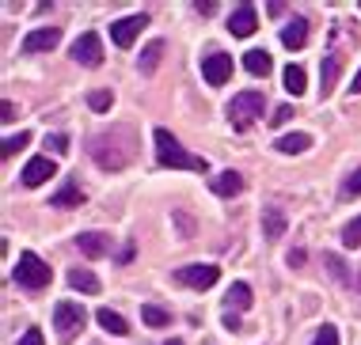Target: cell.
I'll return each mask as SVG.
<instances>
[{
    "label": "cell",
    "instance_id": "obj_1",
    "mask_svg": "<svg viewBox=\"0 0 361 345\" xmlns=\"http://www.w3.org/2000/svg\"><path fill=\"white\" fill-rule=\"evenodd\" d=\"M87 152H92V160L99 163L103 171H122V167L137 156V137H133L130 125H111V133L92 137Z\"/></svg>",
    "mask_w": 361,
    "mask_h": 345
},
{
    "label": "cell",
    "instance_id": "obj_2",
    "mask_svg": "<svg viewBox=\"0 0 361 345\" xmlns=\"http://www.w3.org/2000/svg\"><path fill=\"white\" fill-rule=\"evenodd\" d=\"M156 160H160V167H183V171H198V175L209 171L206 156L187 152L168 130H156Z\"/></svg>",
    "mask_w": 361,
    "mask_h": 345
},
{
    "label": "cell",
    "instance_id": "obj_3",
    "mask_svg": "<svg viewBox=\"0 0 361 345\" xmlns=\"http://www.w3.org/2000/svg\"><path fill=\"white\" fill-rule=\"evenodd\" d=\"M262 106H267L262 92H240V95L228 103V122H232V130H247V125L262 114Z\"/></svg>",
    "mask_w": 361,
    "mask_h": 345
},
{
    "label": "cell",
    "instance_id": "obj_4",
    "mask_svg": "<svg viewBox=\"0 0 361 345\" xmlns=\"http://www.w3.org/2000/svg\"><path fill=\"white\" fill-rule=\"evenodd\" d=\"M16 284H23V289H46L50 284V265L38 258V254L23 251L16 262Z\"/></svg>",
    "mask_w": 361,
    "mask_h": 345
},
{
    "label": "cell",
    "instance_id": "obj_5",
    "mask_svg": "<svg viewBox=\"0 0 361 345\" xmlns=\"http://www.w3.org/2000/svg\"><path fill=\"white\" fill-rule=\"evenodd\" d=\"M84 319H87V315H84L80 303H69V300H65V303H57V308H54V327H57V338H61V341H73L76 334H80Z\"/></svg>",
    "mask_w": 361,
    "mask_h": 345
},
{
    "label": "cell",
    "instance_id": "obj_6",
    "mask_svg": "<svg viewBox=\"0 0 361 345\" xmlns=\"http://www.w3.org/2000/svg\"><path fill=\"white\" fill-rule=\"evenodd\" d=\"M183 284H190V289H213L221 277V270L217 265H209V262H194V265H179V273H175Z\"/></svg>",
    "mask_w": 361,
    "mask_h": 345
},
{
    "label": "cell",
    "instance_id": "obj_7",
    "mask_svg": "<svg viewBox=\"0 0 361 345\" xmlns=\"http://www.w3.org/2000/svg\"><path fill=\"white\" fill-rule=\"evenodd\" d=\"M145 27H149V15H122V19H114L111 23V42L114 46H133V38H137Z\"/></svg>",
    "mask_w": 361,
    "mask_h": 345
},
{
    "label": "cell",
    "instance_id": "obj_8",
    "mask_svg": "<svg viewBox=\"0 0 361 345\" xmlns=\"http://www.w3.org/2000/svg\"><path fill=\"white\" fill-rule=\"evenodd\" d=\"M202 76H206V84L209 87H221V84H228V76H232V57L228 54H206L202 57Z\"/></svg>",
    "mask_w": 361,
    "mask_h": 345
},
{
    "label": "cell",
    "instance_id": "obj_9",
    "mask_svg": "<svg viewBox=\"0 0 361 345\" xmlns=\"http://www.w3.org/2000/svg\"><path fill=\"white\" fill-rule=\"evenodd\" d=\"M73 61L76 65H87V68H95V65H103V42H99V34H80L73 42Z\"/></svg>",
    "mask_w": 361,
    "mask_h": 345
},
{
    "label": "cell",
    "instance_id": "obj_10",
    "mask_svg": "<svg viewBox=\"0 0 361 345\" xmlns=\"http://www.w3.org/2000/svg\"><path fill=\"white\" fill-rule=\"evenodd\" d=\"M255 27H259L255 4H240L236 12L228 15V31L236 34V38H247V34H255Z\"/></svg>",
    "mask_w": 361,
    "mask_h": 345
},
{
    "label": "cell",
    "instance_id": "obj_11",
    "mask_svg": "<svg viewBox=\"0 0 361 345\" xmlns=\"http://www.w3.org/2000/svg\"><path fill=\"white\" fill-rule=\"evenodd\" d=\"M57 42H61V31H57V27H38V31H31L23 38V54H42V49H54Z\"/></svg>",
    "mask_w": 361,
    "mask_h": 345
},
{
    "label": "cell",
    "instance_id": "obj_12",
    "mask_svg": "<svg viewBox=\"0 0 361 345\" xmlns=\"http://www.w3.org/2000/svg\"><path fill=\"white\" fill-rule=\"evenodd\" d=\"M50 175H57L54 160H50V156H35V160L23 167V186H42Z\"/></svg>",
    "mask_w": 361,
    "mask_h": 345
},
{
    "label": "cell",
    "instance_id": "obj_13",
    "mask_svg": "<svg viewBox=\"0 0 361 345\" xmlns=\"http://www.w3.org/2000/svg\"><path fill=\"white\" fill-rule=\"evenodd\" d=\"M76 246H80V254H87V258H103V254H111V235L84 232V235H76Z\"/></svg>",
    "mask_w": 361,
    "mask_h": 345
},
{
    "label": "cell",
    "instance_id": "obj_14",
    "mask_svg": "<svg viewBox=\"0 0 361 345\" xmlns=\"http://www.w3.org/2000/svg\"><path fill=\"white\" fill-rule=\"evenodd\" d=\"M281 42H286L289 49H300L308 42V19L305 15H293L286 27H281Z\"/></svg>",
    "mask_w": 361,
    "mask_h": 345
},
{
    "label": "cell",
    "instance_id": "obj_15",
    "mask_svg": "<svg viewBox=\"0 0 361 345\" xmlns=\"http://www.w3.org/2000/svg\"><path fill=\"white\" fill-rule=\"evenodd\" d=\"M262 235H267V239H281V235H286V216H281L278 205H267V209H262Z\"/></svg>",
    "mask_w": 361,
    "mask_h": 345
},
{
    "label": "cell",
    "instance_id": "obj_16",
    "mask_svg": "<svg viewBox=\"0 0 361 345\" xmlns=\"http://www.w3.org/2000/svg\"><path fill=\"white\" fill-rule=\"evenodd\" d=\"M274 148L281 156H300V152H308V148H312V137L308 133H286V137H278Z\"/></svg>",
    "mask_w": 361,
    "mask_h": 345
},
{
    "label": "cell",
    "instance_id": "obj_17",
    "mask_svg": "<svg viewBox=\"0 0 361 345\" xmlns=\"http://www.w3.org/2000/svg\"><path fill=\"white\" fill-rule=\"evenodd\" d=\"M243 68H247L251 76H267L270 68H274V61H270L267 49H247V54H243Z\"/></svg>",
    "mask_w": 361,
    "mask_h": 345
},
{
    "label": "cell",
    "instance_id": "obj_18",
    "mask_svg": "<svg viewBox=\"0 0 361 345\" xmlns=\"http://www.w3.org/2000/svg\"><path fill=\"white\" fill-rule=\"evenodd\" d=\"M338 68H343V61H338V54H327L324 57V68H319V87H324V99L335 92V84H338Z\"/></svg>",
    "mask_w": 361,
    "mask_h": 345
},
{
    "label": "cell",
    "instance_id": "obj_19",
    "mask_svg": "<svg viewBox=\"0 0 361 345\" xmlns=\"http://www.w3.org/2000/svg\"><path fill=\"white\" fill-rule=\"evenodd\" d=\"M240 190H243V175L240 171H221L217 179H213V194H221V197H232Z\"/></svg>",
    "mask_w": 361,
    "mask_h": 345
},
{
    "label": "cell",
    "instance_id": "obj_20",
    "mask_svg": "<svg viewBox=\"0 0 361 345\" xmlns=\"http://www.w3.org/2000/svg\"><path fill=\"white\" fill-rule=\"evenodd\" d=\"M50 205H57V209H76V205H84V190H80L76 182H65L61 190L54 194Z\"/></svg>",
    "mask_w": 361,
    "mask_h": 345
},
{
    "label": "cell",
    "instance_id": "obj_21",
    "mask_svg": "<svg viewBox=\"0 0 361 345\" xmlns=\"http://www.w3.org/2000/svg\"><path fill=\"white\" fill-rule=\"evenodd\" d=\"M95 319H99V327L106 334H118V338H122V334H130V322H126L118 311H111V308H99V311H95Z\"/></svg>",
    "mask_w": 361,
    "mask_h": 345
},
{
    "label": "cell",
    "instance_id": "obj_22",
    "mask_svg": "<svg viewBox=\"0 0 361 345\" xmlns=\"http://www.w3.org/2000/svg\"><path fill=\"white\" fill-rule=\"evenodd\" d=\"M69 284H73L76 292H87V296L99 292V277H95L92 270H73V273H69Z\"/></svg>",
    "mask_w": 361,
    "mask_h": 345
},
{
    "label": "cell",
    "instance_id": "obj_23",
    "mask_svg": "<svg viewBox=\"0 0 361 345\" xmlns=\"http://www.w3.org/2000/svg\"><path fill=\"white\" fill-rule=\"evenodd\" d=\"M141 322H145V327H152V330H164V327H171V315L164 308H156V303H145V308H141Z\"/></svg>",
    "mask_w": 361,
    "mask_h": 345
},
{
    "label": "cell",
    "instance_id": "obj_24",
    "mask_svg": "<svg viewBox=\"0 0 361 345\" xmlns=\"http://www.w3.org/2000/svg\"><path fill=\"white\" fill-rule=\"evenodd\" d=\"M160 57H164V42L156 38V42H149V46L141 49V73H145V76H152V73H156V65H160Z\"/></svg>",
    "mask_w": 361,
    "mask_h": 345
},
{
    "label": "cell",
    "instance_id": "obj_25",
    "mask_svg": "<svg viewBox=\"0 0 361 345\" xmlns=\"http://www.w3.org/2000/svg\"><path fill=\"white\" fill-rule=\"evenodd\" d=\"M236 308V311H247L251 308V284H243V281H236L228 289V311Z\"/></svg>",
    "mask_w": 361,
    "mask_h": 345
},
{
    "label": "cell",
    "instance_id": "obj_26",
    "mask_svg": "<svg viewBox=\"0 0 361 345\" xmlns=\"http://www.w3.org/2000/svg\"><path fill=\"white\" fill-rule=\"evenodd\" d=\"M305 68H300V65H289L286 68V92L289 95H305Z\"/></svg>",
    "mask_w": 361,
    "mask_h": 345
},
{
    "label": "cell",
    "instance_id": "obj_27",
    "mask_svg": "<svg viewBox=\"0 0 361 345\" xmlns=\"http://www.w3.org/2000/svg\"><path fill=\"white\" fill-rule=\"evenodd\" d=\"M27 144H31V133H12V137H4V141H0V156H4V160H8V156H16L19 152V148H27Z\"/></svg>",
    "mask_w": 361,
    "mask_h": 345
},
{
    "label": "cell",
    "instance_id": "obj_28",
    "mask_svg": "<svg viewBox=\"0 0 361 345\" xmlns=\"http://www.w3.org/2000/svg\"><path fill=\"white\" fill-rule=\"evenodd\" d=\"M343 243L346 246H361V216H354V220L343 228Z\"/></svg>",
    "mask_w": 361,
    "mask_h": 345
},
{
    "label": "cell",
    "instance_id": "obj_29",
    "mask_svg": "<svg viewBox=\"0 0 361 345\" xmlns=\"http://www.w3.org/2000/svg\"><path fill=\"white\" fill-rule=\"evenodd\" d=\"M87 103H92V111H111V103H114V95L111 92H92V95H87Z\"/></svg>",
    "mask_w": 361,
    "mask_h": 345
},
{
    "label": "cell",
    "instance_id": "obj_30",
    "mask_svg": "<svg viewBox=\"0 0 361 345\" xmlns=\"http://www.w3.org/2000/svg\"><path fill=\"white\" fill-rule=\"evenodd\" d=\"M312 345H338V330L335 327H319V334H316Z\"/></svg>",
    "mask_w": 361,
    "mask_h": 345
},
{
    "label": "cell",
    "instance_id": "obj_31",
    "mask_svg": "<svg viewBox=\"0 0 361 345\" xmlns=\"http://www.w3.org/2000/svg\"><path fill=\"white\" fill-rule=\"evenodd\" d=\"M343 194H350V197H357V194H361V167L343 182Z\"/></svg>",
    "mask_w": 361,
    "mask_h": 345
},
{
    "label": "cell",
    "instance_id": "obj_32",
    "mask_svg": "<svg viewBox=\"0 0 361 345\" xmlns=\"http://www.w3.org/2000/svg\"><path fill=\"white\" fill-rule=\"evenodd\" d=\"M46 144H50V148H54V152H57V156H65V152H69V137H61V133H54V137H46Z\"/></svg>",
    "mask_w": 361,
    "mask_h": 345
},
{
    "label": "cell",
    "instance_id": "obj_33",
    "mask_svg": "<svg viewBox=\"0 0 361 345\" xmlns=\"http://www.w3.org/2000/svg\"><path fill=\"white\" fill-rule=\"evenodd\" d=\"M289 118H293V106H289V103H281V106H278V111H274V114H270V122H274V125H286V122H289Z\"/></svg>",
    "mask_w": 361,
    "mask_h": 345
},
{
    "label": "cell",
    "instance_id": "obj_34",
    "mask_svg": "<svg viewBox=\"0 0 361 345\" xmlns=\"http://www.w3.org/2000/svg\"><path fill=\"white\" fill-rule=\"evenodd\" d=\"M16 345H46V341H42V330H38V327H31V330H27L23 338L16 341Z\"/></svg>",
    "mask_w": 361,
    "mask_h": 345
},
{
    "label": "cell",
    "instance_id": "obj_35",
    "mask_svg": "<svg viewBox=\"0 0 361 345\" xmlns=\"http://www.w3.org/2000/svg\"><path fill=\"white\" fill-rule=\"evenodd\" d=\"M327 265H331V273H335L338 281H346V270H343V262H338L335 254H327Z\"/></svg>",
    "mask_w": 361,
    "mask_h": 345
},
{
    "label": "cell",
    "instance_id": "obj_36",
    "mask_svg": "<svg viewBox=\"0 0 361 345\" xmlns=\"http://www.w3.org/2000/svg\"><path fill=\"white\" fill-rule=\"evenodd\" d=\"M194 8H198L202 15H213V12H217V4H213V0H198V4H194Z\"/></svg>",
    "mask_w": 361,
    "mask_h": 345
},
{
    "label": "cell",
    "instance_id": "obj_37",
    "mask_svg": "<svg viewBox=\"0 0 361 345\" xmlns=\"http://www.w3.org/2000/svg\"><path fill=\"white\" fill-rule=\"evenodd\" d=\"M224 327H228V330H243V327H240V319H236V315H232V311L224 315Z\"/></svg>",
    "mask_w": 361,
    "mask_h": 345
},
{
    "label": "cell",
    "instance_id": "obj_38",
    "mask_svg": "<svg viewBox=\"0 0 361 345\" xmlns=\"http://www.w3.org/2000/svg\"><path fill=\"white\" fill-rule=\"evenodd\" d=\"M0 118H4V122H12V118H16V103H4V114H0Z\"/></svg>",
    "mask_w": 361,
    "mask_h": 345
},
{
    "label": "cell",
    "instance_id": "obj_39",
    "mask_svg": "<svg viewBox=\"0 0 361 345\" xmlns=\"http://www.w3.org/2000/svg\"><path fill=\"white\" fill-rule=\"evenodd\" d=\"M305 262V251H289V265H300Z\"/></svg>",
    "mask_w": 361,
    "mask_h": 345
},
{
    "label": "cell",
    "instance_id": "obj_40",
    "mask_svg": "<svg viewBox=\"0 0 361 345\" xmlns=\"http://www.w3.org/2000/svg\"><path fill=\"white\" fill-rule=\"evenodd\" d=\"M361 92V68H357V76H354V84H350V95H357Z\"/></svg>",
    "mask_w": 361,
    "mask_h": 345
},
{
    "label": "cell",
    "instance_id": "obj_41",
    "mask_svg": "<svg viewBox=\"0 0 361 345\" xmlns=\"http://www.w3.org/2000/svg\"><path fill=\"white\" fill-rule=\"evenodd\" d=\"M164 345H183V341H179V338H171V341H164Z\"/></svg>",
    "mask_w": 361,
    "mask_h": 345
}]
</instances>
